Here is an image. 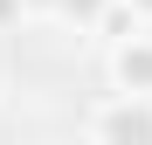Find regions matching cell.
Returning a JSON list of instances; mask_svg holds the SVG:
<instances>
[{"instance_id": "1", "label": "cell", "mask_w": 152, "mask_h": 145, "mask_svg": "<svg viewBox=\"0 0 152 145\" xmlns=\"http://www.w3.org/2000/svg\"><path fill=\"white\" fill-rule=\"evenodd\" d=\"M83 131L104 145H152V90H111L83 117Z\"/></svg>"}, {"instance_id": "2", "label": "cell", "mask_w": 152, "mask_h": 145, "mask_svg": "<svg viewBox=\"0 0 152 145\" xmlns=\"http://www.w3.org/2000/svg\"><path fill=\"white\" fill-rule=\"evenodd\" d=\"M111 90H152V35H124L111 42Z\"/></svg>"}, {"instance_id": "3", "label": "cell", "mask_w": 152, "mask_h": 145, "mask_svg": "<svg viewBox=\"0 0 152 145\" xmlns=\"http://www.w3.org/2000/svg\"><path fill=\"white\" fill-rule=\"evenodd\" d=\"M111 0H56V21H69L76 35H97V21H104Z\"/></svg>"}, {"instance_id": "4", "label": "cell", "mask_w": 152, "mask_h": 145, "mask_svg": "<svg viewBox=\"0 0 152 145\" xmlns=\"http://www.w3.org/2000/svg\"><path fill=\"white\" fill-rule=\"evenodd\" d=\"M28 21V0H0V28H21Z\"/></svg>"}, {"instance_id": "5", "label": "cell", "mask_w": 152, "mask_h": 145, "mask_svg": "<svg viewBox=\"0 0 152 145\" xmlns=\"http://www.w3.org/2000/svg\"><path fill=\"white\" fill-rule=\"evenodd\" d=\"M56 14V0H28V21H48Z\"/></svg>"}, {"instance_id": "6", "label": "cell", "mask_w": 152, "mask_h": 145, "mask_svg": "<svg viewBox=\"0 0 152 145\" xmlns=\"http://www.w3.org/2000/svg\"><path fill=\"white\" fill-rule=\"evenodd\" d=\"M132 7H138V14H145V21H152V0H132Z\"/></svg>"}]
</instances>
